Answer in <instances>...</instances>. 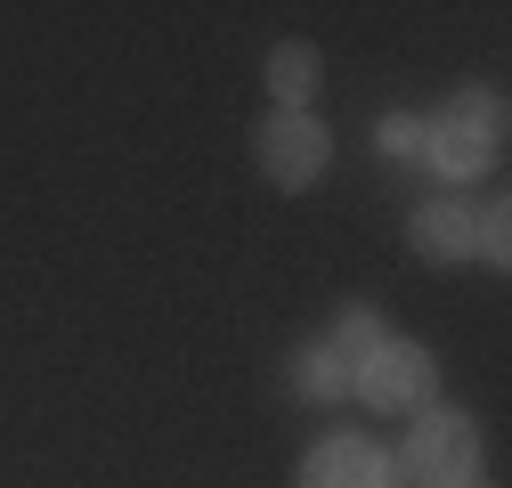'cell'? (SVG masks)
I'll list each match as a JSON object with an SVG mask.
<instances>
[{"label":"cell","mask_w":512,"mask_h":488,"mask_svg":"<svg viewBox=\"0 0 512 488\" xmlns=\"http://www.w3.org/2000/svg\"><path fill=\"white\" fill-rule=\"evenodd\" d=\"M431 383H439V366H431V350L423 342H382V350H366L358 358V391H366V407H423L431 399Z\"/></svg>","instance_id":"4"},{"label":"cell","mask_w":512,"mask_h":488,"mask_svg":"<svg viewBox=\"0 0 512 488\" xmlns=\"http://www.w3.org/2000/svg\"><path fill=\"white\" fill-rule=\"evenodd\" d=\"M496 147H504V98H496V90H464V98L423 131V155H431L439 171H456V179L488 171Z\"/></svg>","instance_id":"1"},{"label":"cell","mask_w":512,"mask_h":488,"mask_svg":"<svg viewBox=\"0 0 512 488\" xmlns=\"http://www.w3.org/2000/svg\"><path fill=\"white\" fill-rule=\"evenodd\" d=\"M301 488H391V456L334 432V440H317L309 464H301Z\"/></svg>","instance_id":"5"},{"label":"cell","mask_w":512,"mask_h":488,"mask_svg":"<svg viewBox=\"0 0 512 488\" xmlns=\"http://www.w3.org/2000/svg\"><path fill=\"white\" fill-rule=\"evenodd\" d=\"M374 139H382V155H391V163H415V155H423V122H415V114H382Z\"/></svg>","instance_id":"9"},{"label":"cell","mask_w":512,"mask_h":488,"mask_svg":"<svg viewBox=\"0 0 512 488\" xmlns=\"http://www.w3.org/2000/svg\"><path fill=\"white\" fill-rule=\"evenodd\" d=\"M415 253L423 261H464L472 253V212L464 204H415Z\"/></svg>","instance_id":"6"},{"label":"cell","mask_w":512,"mask_h":488,"mask_svg":"<svg viewBox=\"0 0 512 488\" xmlns=\"http://www.w3.org/2000/svg\"><path fill=\"white\" fill-rule=\"evenodd\" d=\"M382 342H391V334H382V318L366 310V301H350V310H342V342H334V358H342V350L366 358V350H382Z\"/></svg>","instance_id":"8"},{"label":"cell","mask_w":512,"mask_h":488,"mask_svg":"<svg viewBox=\"0 0 512 488\" xmlns=\"http://www.w3.org/2000/svg\"><path fill=\"white\" fill-rule=\"evenodd\" d=\"M480 464V440H472V423L464 415H447V407H423L407 423V472H423L431 488H464Z\"/></svg>","instance_id":"2"},{"label":"cell","mask_w":512,"mask_h":488,"mask_svg":"<svg viewBox=\"0 0 512 488\" xmlns=\"http://www.w3.org/2000/svg\"><path fill=\"white\" fill-rule=\"evenodd\" d=\"M293 383H301V391H317V399H326V391H342L350 375H342V358H334V350H309V358L293 366Z\"/></svg>","instance_id":"10"},{"label":"cell","mask_w":512,"mask_h":488,"mask_svg":"<svg viewBox=\"0 0 512 488\" xmlns=\"http://www.w3.org/2000/svg\"><path fill=\"white\" fill-rule=\"evenodd\" d=\"M269 98H277L285 114H301V106L317 98V49H309V41H277V49H269Z\"/></svg>","instance_id":"7"},{"label":"cell","mask_w":512,"mask_h":488,"mask_svg":"<svg viewBox=\"0 0 512 488\" xmlns=\"http://www.w3.org/2000/svg\"><path fill=\"white\" fill-rule=\"evenodd\" d=\"M334 163V139L317 131L309 114H269L261 122V171H269V188H317Z\"/></svg>","instance_id":"3"}]
</instances>
